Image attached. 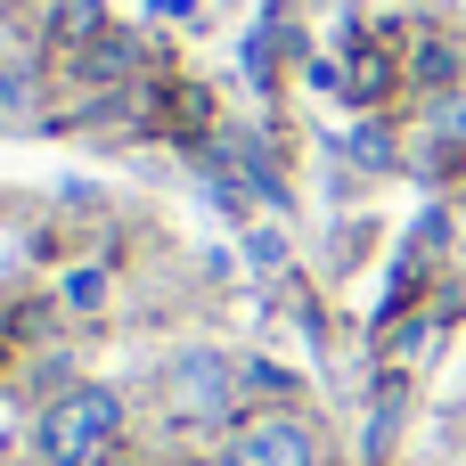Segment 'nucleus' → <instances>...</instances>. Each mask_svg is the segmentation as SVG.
I'll use <instances>...</instances> for the list:
<instances>
[{"instance_id":"2","label":"nucleus","mask_w":466,"mask_h":466,"mask_svg":"<svg viewBox=\"0 0 466 466\" xmlns=\"http://www.w3.org/2000/svg\"><path fill=\"white\" fill-rule=\"evenodd\" d=\"M221 466H319V434L303 418H287V410H262V418H246L229 434Z\"/></svg>"},{"instance_id":"4","label":"nucleus","mask_w":466,"mask_h":466,"mask_svg":"<svg viewBox=\"0 0 466 466\" xmlns=\"http://www.w3.org/2000/svg\"><path fill=\"white\" fill-rule=\"evenodd\" d=\"M16 106H25V90H16V82H8V74H0V123H8V115H16Z\"/></svg>"},{"instance_id":"1","label":"nucleus","mask_w":466,"mask_h":466,"mask_svg":"<svg viewBox=\"0 0 466 466\" xmlns=\"http://www.w3.org/2000/svg\"><path fill=\"white\" fill-rule=\"evenodd\" d=\"M123 434V393L115 385H74L33 418V459L41 466H98Z\"/></svg>"},{"instance_id":"3","label":"nucleus","mask_w":466,"mask_h":466,"mask_svg":"<svg viewBox=\"0 0 466 466\" xmlns=\"http://www.w3.org/2000/svg\"><path fill=\"white\" fill-rule=\"evenodd\" d=\"M229 393H238V369H229L221 352H172V369H164V401H172L180 418H221Z\"/></svg>"}]
</instances>
